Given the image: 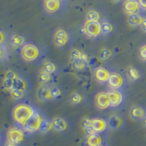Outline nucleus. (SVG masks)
I'll list each match as a JSON object with an SVG mask.
<instances>
[{
  "label": "nucleus",
  "mask_w": 146,
  "mask_h": 146,
  "mask_svg": "<svg viewBox=\"0 0 146 146\" xmlns=\"http://www.w3.org/2000/svg\"><path fill=\"white\" fill-rule=\"evenodd\" d=\"M35 112V110L30 105L27 104H18L13 108V118L18 124L23 126Z\"/></svg>",
  "instance_id": "1"
},
{
  "label": "nucleus",
  "mask_w": 146,
  "mask_h": 146,
  "mask_svg": "<svg viewBox=\"0 0 146 146\" xmlns=\"http://www.w3.org/2000/svg\"><path fill=\"white\" fill-rule=\"evenodd\" d=\"M21 54L23 59L27 62H33L38 58L40 50L38 48L32 44L23 45L21 50Z\"/></svg>",
  "instance_id": "2"
},
{
  "label": "nucleus",
  "mask_w": 146,
  "mask_h": 146,
  "mask_svg": "<svg viewBox=\"0 0 146 146\" xmlns=\"http://www.w3.org/2000/svg\"><path fill=\"white\" fill-rule=\"evenodd\" d=\"M24 137V131L19 127H12L7 131V142L15 145V146L20 145L23 141Z\"/></svg>",
  "instance_id": "3"
},
{
  "label": "nucleus",
  "mask_w": 146,
  "mask_h": 146,
  "mask_svg": "<svg viewBox=\"0 0 146 146\" xmlns=\"http://www.w3.org/2000/svg\"><path fill=\"white\" fill-rule=\"evenodd\" d=\"M43 119L38 112L35 111L32 116L28 120L26 124L23 126L24 129L29 132H35L40 129L41 123Z\"/></svg>",
  "instance_id": "4"
},
{
  "label": "nucleus",
  "mask_w": 146,
  "mask_h": 146,
  "mask_svg": "<svg viewBox=\"0 0 146 146\" xmlns=\"http://www.w3.org/2000/svg\"><path fill=\"white\" fill-rule=\"evenodd\" d=\"M85 33L89 36H97L101 34V23L96 21H87L83 27Z\"/></svg>",
  "instance_id": "5"
},
{
  "label": "nucleus",
  "mask_w": 146,
  "mask_h": 146,
  "mask_svg": "<svg viewBox=\"0 0 146 146\" xmlns=\"http://www.w3.org/2000/svg\"><path fill=\"white\" fill-rule=\"evenodd\" d=\"M110 106L115 108L120 105L123 102V95L120 91L116 90H111L107 93Z\"/></svg>",
  "instance_id": "6"
},
{
  "label": "nucleus",
  "mask_w": 146,
  "mask_h": 146,
  "mask_svg": "<svg viewBox=\"0 0 146 146\" xmlns=\"http://www.w3.org/2000/svg\"><path fill=\"white\" fill-rule=\"evenodd\" d=\"M94 102L96 106L100 109H106L110 107L108 94H107L106 92H104V91H101V92L96 94Z\"/></svg>",
  "instance_id": "7"
},
{
  "label": "nucleus",
  "mask_w": 146,
  "mask_h": 146,
  "mask_svg": "<svg viewBox=\"0 0 146 146\" xmlns=\"http://www.w3.org/2000/svg\"><path fill=\"white\" fill-rule=\"evenodd\" d=\"M108 123L105 119L101 118H96L91 119V128L95 133H102L107 129Z\"/></svg>",
  "instance_id": "8"
},
{
  "label": "nucleus",
  "mask_w": 146,
  "mask_h": 146,
  "mask_svg": "<svg viewBox=\"0 0 146 146\" xmlns=\"http://www.w3.org/2000/svg\"><path fill=\"white\" fill-rule=\"evenodd\" d=\"M68 33L64 29H60L57 30L54 35V42L58 46H64L68 42Z\"/></svg>",
  "instance_id": "9"
},
{
  "label": "nucleus",
  "mask_w": 146,
  "mask_h": 146,
  "mask_svg": "<svg viewBox=\"0 0 146 146\" xmlns=\"http://www.w3.org/2000/svg\"><path fill=\"white\" fill-rule=\"evenodd\" d=\"M124 124L125 120L123 119V117L118 115H113L108 121V125H109L110 127L115 130L121 129L123 127Z\"/></svg>",
  "instance_id": "10"
},
{
  "label": "nucleus",
  "mask_w": 146,
  "mask_h": 146,
  "mask_svg": "<svg viewBox=\"0 0 146 146\" xmlns=\"http://www.w3.org/2000/svg\"><path fill=\"white\" fill-rule=\"evenodd\" d=\"M108 84L113 88H121L123 84V78L118 73H112L108 79Z\"/></svg>",
  "instance_id": "11"
},
{
  "label": "nucleus",
  "mask_w": 146,
  "mask_h": 146,
  "mask_svg": "<svg viewBox=\"0 0 146 146\" xmlns=\"http://www.w3.org/2000/svg\"><path fill=\"white\" fill-rule=\"evenodd\" d=\"M139 2L134 0H129L126 1L123 4V10L126 13L132 15V14H137L139 10Z\"/></svg>",
  "instance_id": "12"
},
{
  "label": "nucleus",
  "mask_w": 146,
  "mask_h": 146,
  "mask_svg": "<svg viewBox=\"0 0 146 146\" xmlns=\"http://www.w3.org/2000/svg\"><path fill=\"white\" fill-rule=\"evenodd\" d=\"M95 78L100 83H105L108 81V79L110 78V73L109 72L106 68L104 67H99L95 71Z\"/></svg>",
  "instance_id": "13"
},
{
  "label": "nucleus",
  "mask_w": 146,
  "mask_h": 146,
  "mask_svg": "<svg viewBox=\"0 0 146 146\" xmlns=\"http://www.w3.org/2000/svg\"><path fill=\"white\" fill-rule=\"evenodd\" d=\"M44 8L50 13L58 11L61 7V2L58 0H46L43 3Z\"/></svg>",
  "instance_id": "14"
},
{
  "label": "nucleus",
  "mask_w": 146,
  "mask_h": 146,
  "mask_svg": "<svg viewBox=\"0 0 146 146\" xmlns=\"http://www.w3.org/2000/svg\"><path fill=\"white\" fill-rule=\"evenodd\" d=\"M53 126L55 130L60 132H63L68 129L69 126L66 120L60 117H57L53 120Z\"/></svg>",
  "instance_id": "15"
},
{
  "label": "nucleus",
  "mask_w": 146,
  "mask_h": 146,
  "mask_svg": "<svg viewBox=\"0 0 146 146\" xmlns=\"http://www.w3.org/2000/svg\"><path fill=\"white\" fill-rule=\"evenodd\" d=\"M37 95H38L39 99L41 100L42 101L48 102L53 100L51 94V88L49 86H47L41 87L39 89Z\"/></svg>",
  "instance_id": "16"
},
{
  "label": "nucleus",
  "mask_w": 146,
  "mask_h": 146,
  "mask_svg": "<svg viewBox=\"0 0 146 146\" xmlns=\"http://www.w3.org/2000/svg\"><path fill=\"white\" fill-rule=\"evenodd\" d=\"M130 114L133 119L137 120H144V118L146 117V112L145 110L140 106H135L133 107L131 109Z\"/></svg>",
  "instance_id": "17"
},
{
  "label": "nucleus",
  "mask_w": 146,
  "mask_h": 146,
  "mask_svg": "<svg viewBox=\"0 0 146 146\" xmlns=\"http://www.w3.org/2000/svg\"><path fill=\"white\" fill-rule=\"evenodd\" d=\"M102 144V138L97 133L88 136L86 139L87 146H99Z\"/></svg>",
  "instance_id": "18"
},
{
  "label": "nucleus",
  "mask_w": 146,
  "mask_h": 146,
  "mask_svg": "<svg viewBox=\"0 0 146 146\" xmlns=\"http://www.w3.org/2000/svg\"><path fill=\"white\" fill-rule=\"evenodd\" d=\"M26 40L23 36L19 35H14L10 39V43L15 47L23 46L25 45Z\"/></svg>",
  "instance_id": "19"
},
{
  "label": "nucleus",
  "mask_w": 146,
  "mask_h": 146,
  "mask_svg": "<svg viewBox=\"0 0 146 146\" xmlns=\"http://www.w3.org/2000/svg\"><path fill=\"white\" fill-rule=\"evenodd\" d=\"M27 88H28V83H27V82L25 80H23L22 78H18L15 80V83H14L13 89L25 92L27 90Z\"/></svg>",
  "instance_id": "20"
},
{
  "label": "nucleus",
  "mask_w": 146,
  "mask_h": 146,
  "mask_svg": "<svg viewBox=\"0 0 146 146\" xmlns=\"http://www.w3.org/2000/svg\"><path fill=\"white\" fill-rule=\"evenodd\" d=\"M143 20L144 18L138 14L129 15V23L132 26H138L139 24H142Z\"/></svg>",
  "instance_id": "21"
},
{
  "label": "nucleus",
  "mask_w": 146,
  "mask_h": 146,
  "mask_svg": "<svg viewBox=\"0 0 146 146\" xmlns=\"http://www.w3.org/2000/svg\"><path fill=\"white\" fill-rule=\"evenodd\" d=\"M53 128V121H50V120H43L40 126V131L43 133L48 132L49 131L52 129Z\"/></svg>",
  "instance_id": "22"
},
{
  "label": "nucleus",
  "mask_w": 146,
  "mask_h": 146,
  "mask_svg": "<svg viewBox=\"0 0 146 146\" xmlns=\"http://www.w3.org/2000/svg\"><path fill=\"white\" fill-rule=\"evenodd\" d=\"M100 19V14L96 10H90L87 14V21H88L99 22Z\"/></svg>",
  "instance_id": "23"
},
{
  "label": "nucleus",
  "mask_w": 146,
  "mask_h": 146,
  "mask_svg": "<svg viewBox=\"0 0 146 146\" xmlns=\"http://www.w3.org/2000/svg\"><path fill=\"white\" fill-rule=\"evenodd\" d=\"M9 57V51L5 45L0 46V62H5Z\"/></svg>",
  "instance_id": "24"
},
{
  "label": "nucleus",
  "mask_w": 146,
  "mask_h": 146,
  "mask_svg": "<svg viewBox=\"0 0 146 146\" xmlns=\"http://www.w3.org/2000/svg\"><path fill=\"white\" fill-rule=\"evenodd\" d=\"M44 71L48 72V74H53L56 71V66L54 64L51 62H47L44 64L43 66Z\"/></svg>",
  "instance_id": "25"
},
{
  "label": "nucleus",
  "mask_w": 146,
  "mask_h": 146,
  "mask_svg": "<svg viewBox=\"0 0 146 146\" xmlns=\"http://www.w3.org/2000/svg\"><path fill=\"white\" fill-rule=\"evenodd\" d=\"M82 56H83V53L80 51L78 49H74L72 50L71 53V58L73 62H78V61H80L82 58Z\"/></svg>",
  "instance_id": "26"
},
{
  "label": "nucleus",
  "mask_w": 146,
  "mask_h": 146,
  "mask_svg": "<svg viewBox=\"0 0 146 146\" xmlns=\"http://www.w3.org/2000/svg\"><path fill=\"white\" fill-rule=\"evenodd\" d=\"M128 72H129V75L131 78V80H137L140 77V75H139V72H138V70L137 69L134 68V67H130L129 70H128Z\"/></svg>",
  "instance_id": "27"
},
{
  "label": "nucleus",
  "mask_w": 146,
  "mask_h": 146,
  "mask_svg": "<svg viewBox=\"0 0 146 146\" xmlns=\"http://www.w3.org/2000/svg\"><path fill=\"white\" fill-rule=\"evenodd\" d=\"M50 75L48 74V72H45L43 70L42 72H41L39 75V80H40V83H46L50 81Z\"/></svg>",
  "instance_id": "28"
},
{
  "label": "nucleus",
  "mask_w": 146,
  "mask_h": 146,
  "mask_svg": "<svg viewBox=\"0 0 146 146\" xmlns=\"http://www.w3.org/2000/svg\"><path fill=\"white\" fill-rule=\"evenodd\" d=\"M102 32L103 34H108L113 31V26L108 22H103L101 24Z\"/></svg>",
  "instance_id": "29"
},
{
  "label": "nucleus",
  "mask_w": 146,
  "mask_h": 146,
  "mask_svg": "<svg viewBox=\"0 0 146 146\" xmlns=\"http://www.w3.org/2000/svg\"><path fill=\"white\" fill-rule=\"evenodd\" d=\"M15 80H11V79H8V78H5L3 82V86L7 90H12L13 89L14 83H15Z\"/></svg>",
  "instance_id": "30"
},
{
  "label": "nucleus",
  "mask_w": 146,
  "mask_h": 146,
  "mask_svg": "<svg viewBox=\"0 0 146 146\" xmlns=\"http://www.w3.org/2000/svg\"><path fill=\"white\" fill-rule=\"evenodd\" d=\"M86 66V64L85 63V62H83L82 60L78 61V62H73V66H74V68L76 70H78V71H81V70H85Z\"/></svg>",
  "instance_id": "31"
},
{
  "label": "nucleus",
  "mask_w": 146,
  "mask_h": 146,
  "mask_svg": "<svg viewBox=\"0 0 146 146\" xmlns=\"http://www.w3.org/2000/svg\"><path fill=\"white\" fill-rule=\"evenodd\" d=\"M71 100L73 104H79L83 101V96L79 93H74L72 95Z\"/></svg>",
  "instance_id": "32"
},
{
  "label": "nucleus",
  "mask_w": 146,
  "mask_h": 146,
  "mask_svg": "<svg viewBox=\"0 0 146 146\" xmlns=\"http://www.w3.org/2000/svg\"><path fill=\"white\" fill-rule=\"evenodd\" d=\"M11 95L13 97L14 99H16V100H20L24 95V92L21 91H18V90L13 89L11 91Z\"/></svg>",
  "instance_id": "33"
},
{
  "label": "nucleus",
  "mask_w": 146,
  "mask_h": 146,
  "mask_svg": "<svg viewBox=\"0 0 146 146\" xmlns=\"http://www.w3.org/2000/svg\"><path fill=\"white\" fill-rule=\"evenodd\" d=\"M7 35L4 31L0 29V46H4L7 43Z\"/></svg>",
  "instance_id": "34"
},
{
  "label": "nucleus",
  "mask_w": 146,
  "mask_h": 146,
  "mask_svg": "<svg viewBox=\"0 0 146 146\" xmlns=\"http://www.w3.org/2000/svg\"><path fill=\"white\" fill-rule=\"evenodd\" d=\"M111 51L109 49H103L100 53V58L102 60H106L111 56Z\"/></svg>",
  "instance_id": "35"
},
{
  "label": "nucleus",
  "mask_w": 146,
  "mask_h": 146,
  "mask_svg": "<svg viewBox=\"0 0 146 146\" xmlns=\"http://www.w3.org/2000/svg\"><path fill=\"white\" fill-rule=\"evenodd\" d=\"M61 90L57 87H53L51 88V94L53 99H57L61 96Z\"/></svg>",
  "instance_id": "36"
},
{
  "label": "nucleus",
  "mask_w": 146,
  "mask_h": 146,
  "mask_svg": "<svg viewBox=\"0 0 146 146\" xmlns=\"http://www.w3.org/2000/svg\"><path fill=\"white\" fill-rule=\"evenodd\" d=\"M5 78H8V79H11V80H16L18 78V77L15 72L11 71V70H10V71H8L7 73H6V75H5Z\"/></svg>",
  "instance_id": "37"
},
{
  "label": "nucleus",
  "mask_w": 146,
  "mask_h": 146,
  "mask_svg": "<svg viewBox=\"0 0 146 146\" xmlns=\"http://www.w3.org/2000/svg\"><path fill=\"white\" fill-rule=\"evenodd\" d=\"M139 56L144 61H146V45H143L139 49Z\"/></svg>",
  "instance_id": "38"
},
{
  "label": "nucleus",
  "mask_w": 146,
  "mask_h": 146,
  "mask_svg": "<svg viewBox=\"0 0 146 146\" xmlns=\"http://www.w3.org/2000/svg\"><path fill=\"white\" fill-rule=\"evenodd\" d=\"M83 126L84 129H87V128L91 127V119L85 118V119L83 120Z\"/></svg>",
  "instance_id": "39"
},
{
  "label": "nucleus",
  "mask_w": 146,
  "mask_h": 146,
  "mask_svg": "<svg viewBox=\"0 0 146 146\" xmlns=\"http://www.w3.org/2000/svg\"><path fill=\"white\" fill-rule=\"evenodd\" d=\"M85 131H86V134L88 136H90V135H94V134H95V131H94L93 129H92L91 127L85 129Z\"/></svg>",
  "instance_id": "40"
},
{
  "label": "nucleus",
  "mask_w": 146,
  "mask_h": 146,
  "mask_svg": "<svg viewBox=\"0 0 146 146\" xmlns=\"http://www.w3.org/2000/svg\"><path fill=\"white\" fill-rule=\"evenodd\" d=\"M139 5L141 7H143V9H145L146 10V1H139Z\"/></svg>",
  "instance_id": "41"
},
{
  "label": "nucleus",
  "mask_w": 146,
  "mask_h": 146,
  "mask_svg": "<svg viewBox=\"0 0 146 146\" xmlns=\"http://www.w3.org/2000/svg\"><path fill=\"white\" fill-rule=\"evenodd\" d=\"M81 60L83 61V62H85L86 64L88 63V57H87V55L86 54H85V53H83V56H82V58Z\"/></svg>",
  "instance_id": "42"
},
{
  "label": "nucleus",
  "mask_w": 146,
  "mask_h": 146,
  "mask_svg": "<svg viewBox=\"0 0 146 146\" xmlns=\"http://www.w3.org/2000/svg\"><path fill=\"white\" fill-rule=\"evenodd\" d=\"M142 27H143L144 31L146 32V19H144V20H143V23H142Z\"/></svg>",
  "instance_id": "43"
},
{
  "label": "nucleus",
  "mask_w": 146,
  "mask_h": 146,
  "mask_svg": "<svg viewBox=\"0 0 146 146\" xmlns=\"http://www.w3.org/2000/svg\"><path fill=\"white\" fill-rule=\"evenodd\" d=\"M6 146H15V145L12 144V143H8V142H7V145H6Z\"/></svg>",
  "instance_id": "44"
},
{
  "label": "nucleus",
  "mask_w": 146,
  "mask_h": 146,
  "mask_svg": "<svg viewBox=\"0 0 146 146\" xmlns=\"http://www.w3.org/2000/svg\"><path fill=\"white\" fill-rule=\"evenodd\" d=\"M144 123H145V124L146 125V117L144 118Z\"/></svg>",
  "instance_id": "45"
},
{
  "label": "nucleus",
  "mask_w": 146,
  "mask_h": 146,
  "mask_svg": "<svg viewBox=\"0 0 146 146\" xmlns=\"http://www.w3.org/2000/svg\"><path fill=\"white\" fill-rule=\"evenodd\" d=\"M99 146H107V145H105V144H103V143H102V144H101L100 145H99Z\"/></svg>",
  "instance_id": "46"
},
{
  "label": "nucleus",
  "mask_w": 146,
  "mask_h": 146,
  "mask_svg": "<svg viewBox=\"0 0 146 146\" xmlns=\"http://www.w3.org/2000/svg\"><path fill=\"white\" fill-rule=\"evenodd\" d=\"M1 142H2V139H1V137H0V145H1Z\"/></svg>",
  "instance_id": "47"
}]
</instances>
